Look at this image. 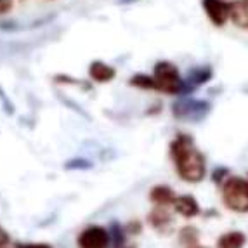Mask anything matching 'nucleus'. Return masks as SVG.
<instances>
[{"label":"nucleus","instance_id":"obj_10","mask_svg":"<svg viewBox=\"0 0 248 248\" xmlns=\"http://www.w3.org/2000/svg\"><path fill=\"white\" fill-rule=\"evenodd\" d=\"M89 73L95 82H109V80L115 78V68L106 64V62L101 61H94L89 68Z\"/></svg>","mask_w":248,"mask_h":248},{"label":"nucleus","instance_id":"obj_19","mask_svg":"<svg viewBox=\"0 0 248 248\" xmlns=\"http://www.w3.org/2000/svg\"><path fill=\"white\" fill-rule=\"evenodd\" d=\"M21 248H50L49 245H25V247Z\"/></svg>","mask_w":248,"mask_h":248},{"label":"nucleus","instance_id":"obj_1","mask_svg":"<svg viewBox=\"0 0 248 248\" xmlns=\"http://www.w3.org/2000/svg\"><path fill=\"white\" fill-rule=\"evenodd\" d=\"M170 158L182 181L196 184L207 174V160L187 134H177L170 142Z\"/></svg>","mask_w":248,"mask_h":248},{"label":"nucleus","instance_id":"obj_11","mask_svg":"<svg viewBox=\"0 0 248 248\" xmlns=\"http://www.w3.org/2000/svg\"><path fill=\"white\" fill-rule=\"evenodd\" d=\"M149 224L158 231H165L172 224V215L169 214L167 207H156L151 214H149Z\"/></svg>","mask_w":248,"mask_h":248},{"label":"nucleus","instance_id":"obj_20","mask_svg":"<svg viewBox=\"0 0 248 248\" xmlns=\"http://www.w3.org/2000/svg\"><path fill=\"white\" fill-rule=\"evenodd\" d=\"M191 248H202V247H191Z\"/></svg>","mask_w":248,"mask_h":248},{"label":"nucleus","instance_id":"obj_13","mask_svg":"<svg viewBox=\"0 0 248 248\" xmlns=\"http://www.w3.org/2000/svg\"><path fill=\"white\" fill-rule=\"evenodd\" d=\"M210 78H212V68H208V66H198V68H195V70L191 71L189 75H187V80H186V82L196 89L198 85H202V83H207Z\"/></svg>","mask_w":248,"mask_h":248},{"label":"nucleus","instance_id":"obj_17","mask_svg":"<svg viewBox=\"0 0 248 248\" xmlns=\"http://www.w3.org/2000/svg\"><path fill=\"white\" fill-rule=\"evenodd\" d=\"M222 174H228V170L226 169H219V170H215L214 172V181L215 182H222Z\"/></svg>","mask_w":248,"mask_h":248},{"label":"nucleus","instance_id":"obj_18","mask_svg":"<svg viewBox=\"0 0 248 248\" xmlns=\"http://www.w3.org/2000/svg\"><path fill=\"white\" fill-rule=\"evenodd\" d=\"M9 241V236H7V232L4 231V229L0 228V247H4L5 243Z\"/></svg>","mask_w":248,"mask_h":248},{"label":"nucleus","instance_id":"obj_8","mask_svg":"<svg viewBox=\"0 0 248 248\" xmlns=\"http://www.w3.org/2000/svg\"><path fill=\"white\" fill-rule=\"evenodd\" d=\"M231 21L241 30H248V0L231 2Z\"/></svg>","mask_w":248,"mask_h":248},{"label":"nucleus","instance_id":"obj_15","mask_svg":"<svg viewBox=\"0 0 248 248\" xmlns=\"http://www.w3.org/2000/svg\"><path fill=\"white\" fill-rule=\"evenodd\" d=\"M196 240H198V231L195 228H184L181 231V241L187 247H195Z\"/></svg>","mask_w":248,"mask_h":248},{"label":"nucleus","instance_id":"obj_4","mask_svg":"<svg viewBox=\"0 0 248 248\" xmlns=\"http://www.w3.org/2000/svg\"><path fill=\"white\" fill-rule=\"evenodd\" d=\"M210 113V103L198 99H184L174 104V115L181 120L198 122Z\"/></svg>","mask_w":248,"mask_h":248},{"label":"nucleus","instance_id":"obj_3","mask_svg":"<svg viewBox=\"0 0 248 248\" xmlns=\"http://www.w3.org/2000/svg\"><path fill=\"white\" fill-rule=\"evenodd\" d=\"M153 78L156 82V91L165 92V94L170 95L182 94L184 80L181 78L177 66L172 64L170 61L156 62V66H155L153 71Z\"/></svg>","mask_w":248,"mask_h":248},{"label":"nucleus","instance_id":"obj_14","mask_svg":"<svg viewBox=\"0 0 248 248\" xmlns=\"http://www.w3.org/2000/svg\"><path fill=\"white\" fill-rule=\"evenodd\" d=\"M130 85L137 89H144V91H156V82H155L153 77H149V75H136L130 78Z\"/></svg>","mask_w":248,"mask_h":248},{"label":"nucleus","instance_id":"obj_16","mask_svg":"<svg viewBox=\"0 0 248 248\" xmlns=\"http://www.w3.org/2000/svg\"><path fill=\"white\" fill-rule=\"evenodd\" d=\"M13 9V0H0V14H5Z\"/></svg>","mask_w":248,"mask_h":248},{"label":"nucleus","instance_id":"obj_9","mask_svg":"<svg viewBox=\"0 0 248 248\" xmlns=\"http://www.w3.org/2000/svg\"><path fill=\"white\" fill-rule=\"evenodd\" d=\"M175 198L172 187L169 186H155L149 193V200L156 205V207H169V205H174Z\"/></svg>","mask_w":248,"mask_h":248},{"label":"nucleus","instance_id":"obj_12","mask_svg":"<svg viewBox=\"0 0 248 248\" xmlns=\"http://www.w3.org/2000/svg\"><path fill=\"white\" fill-rule=\"evenodd\" d=\"M247 243V236L240 231H229L217 241V248H241Z\"/></svg>","mask_w":248,"mask_h":248},{"label":"nucleus","instance_id":"obj_6","mask_svg":"<svg viewBox=\"0 0 248 248\" xmlns=\"http://www.w3.org/2000/svg\"><path fill=\"white\" fill-rule=\"evenodd\" d=\"M108 243H109V234L101 226L87 228L78 238L80 248H108Z\"/></svg>","mask_w":248,"mask_h":248},{"label":"nucleus","instance_id":"obj_2","mask_svg":"<svg viewBox=\"0 0 248 248\" xmlns=\"http://www.w3.org/2000/svg\"><path fill=\"white\" fill-rule=\"evenodd\" d=\"M224 205L238 214H248V179L229 175L222 184Z\"/></svg>","mask_w":248,"mask_h":248},{"label":"nucleus","instance_id":"obj_7","mask_svg":"<svg viewBox=\"0 0 248 248\" xmlns=\"http://www.w3.org/2000/svg\"><path fill=\"white\" fill-rule=\"evenodd\" d=\"M174 208L179 215L182 217H186V219H191V217H195V215L200 214V205L195 198L191 195H181L175 198L174 202Z\"/></svg>","mask_w":248,"mask_h":248},{"label":"nucleus","instance_id":"obj_5","mask_svg":"<svg viewBox=\"0 0 248 248\" xmlns=\"http://www.w3.org/2000/svg\"><path fill=\"white\" fill-rule=\"evenodd\" d=\"M205 14L215 26H224L231 19V2L226 0H203Z\"/></svg>","mask_w":248,"mask_h":248}]
</instances>
